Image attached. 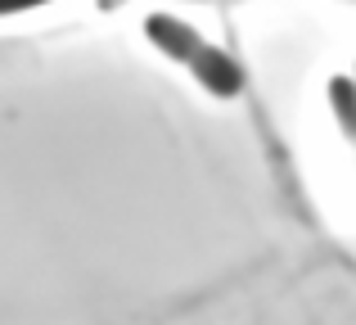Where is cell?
<instances>
[{"label": "cell", "instance_id": "cell-1", "mask_svg": "<svg viewBox=\"0 0 356 325\" xmlns=\"http://www.w3.org/2000/svg\"><path fill=\"white\" fill-rule=\"evenodd\" d=\"M190 72L212 90V95H221V100H230V95H239V90H243V72H239V63L230 59L226 50L208 45V41H203V45H199V54L190 59Z\"/></svg>", "mask_w": 356, "mask_h": 325}, {"label": "cell", "instance_id": "cell-4", "mask_svg": "<svg viewBox=\"0 0 356 325\" xmlns=\"http://www.w3.org/2000/svg\"><path fill=\"white\" fill-rule=\"evenodd\" d=\"M41 5H50V0H0V18H9V14H27V9H41Z\"/></svg>", "mask_w": 356, "mask_h": 325}, {"label": "cell", "instance_id": "cell-3", "mask_svg": "<svg viewBox=\"0 0 356 325\" xmlns=\"http://www.w3.org/2000/svg\"><path fill=\"white\" fill-rule=\"evenodd\" d=\"M330 100H334V113H339L343 136L356 141V77H334L330 81Z\"/></svg>", "mask_w": 356, "mask_h": 325}, {"label": "cell", "instance_id": "cell-2", "mask_svg": "<svg viewBox=\"0 0 356 325\" xmlns=\"http://www.w3.org/2000/svg\"><path fill=\"white\" fill-rule=\"evenodd\" d=\"M145 36L176 63H190L194 54H199V45H203V36L194 32L185 18H172V14H149L145 18Z\"/></svg>", "mask_w": 356, "mask_h": 325}]
</instances>
